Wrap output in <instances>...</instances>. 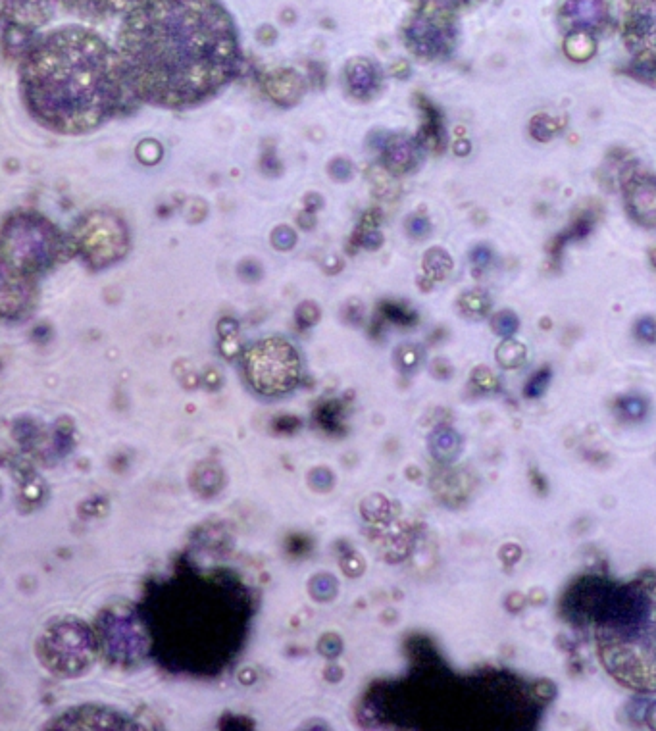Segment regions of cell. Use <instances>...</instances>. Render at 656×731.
I'll return each instance as SVG.
<instances>
[{"label": "cell", "mask_w": 656, "mask_h": 731, "mask_svg": "<svg viewBox=\"0 0 656 731\" xmlns=\"http://www.w3.org/2000/svg\"><path fill=\"white\" fill-rule=\"evenodd\" d=\"M274 243H276V247H279V249H289L295 243V233L291 229H287V227L276 229Z\"/></svg>", "instance_id": "cell-26"}, {"label": "cell", "mask_w": 656, "mask_h": 731, "mask_svg": "<svg viewBox=\"0 0 656 731\" xmlns=\"http://www.w3.org/2000/svg\"><path fill=\"white\" fill-rule=\"evenodd\" d=\"M245 374L254 391L276 397L297 387L301 379V358L289 341L268 337L254 343L245 353Z\"/></svg>", "instance_id": "cell-5"}, {"label": "cell", "mask_w": 656, "mask_h": 731, "mask_svg": "<svg viewBox=\"0 0 656 731\" xmlns=\"http://www.w3.org/2000/svg\"><path fill=\"white\" fill-rule=\"evenodd\" d=\"M406 227H408L410 235H414V237H426L429 233L428 218H424V216H412Z\"/></svg>", "instance_id": "cell-23"}, {"label": "cell", "mask_w": 656, "mask_h": 731, "mask_svg": "<svg viewBox=\"0 0 656 731\" xmlns=\"http://www.w3.org/2000/svg\"><path fill=\"white\" fill-rule=\"evenodd\" d=\"M637 337L643 341L653 343L656 341V322L651 318H645L641 322H637Z\"/></svg>", "instance_id": "cell-24"}, {"label": "cell", "mask_w": 656, "mask_h": 731, "mask_svg": "<svg viewBox=\"0 0 656 731\" xmlns=\"http://www.w3.org/2000/svg\"><path fill=\"white\" fill-rule=\"evenodd\" d=\"M558 129H560L558 122L545 114H537L530 122L531 137L537 141H549Z\"/></svg>", "instance_id": "cell-17"}, {"label": "cell", "mask_w": 656, "mask_h": 731, "mask_svg": "<svg viewBox=\"0 0 656 731\" xmlns=\"http://www.w3.org/2000/svg\"><path fill=\"white\" fill-rule=\"evenodd\" d=\"M499 364H503L506 368H512V366H518L524 362L526 358V349L516 343V341H506L501 347H499Z\"/></svg>", "instance_id": "cell-18"}, {"label": "cell", "mask_w": 656, "mask_h": 731, "mask_svg": "<svg viewBox=\"0 0 656 731\" xmlns=\"http://www.w3.org/2000/svg\"><path fill=\"white\" fill-rule=\"evenodd\" d=\"M347 83L354 97H370L378 91L381 74L378 66L370 60H353L347 66Z\"/></svg>", "instance_id": "cell-13"}, {"label": "cell", "mask_w": 656, "mask_h": 731, "mask_svg": "<svg viewBox=\"0 0 656 731\" xmlns=\"http://www.w3.org/2000/svg\"><path fill=\"white\" fill-rule=\"evenodd\" d=\"M135 101L183 110L212 99L241 70V49L218 0H139L118 37Z\"/></svg>", "instance_id": "cell-1"}, {"label": "cell", "mask_w": 656, "mask_h": 731, "mask_svg": "<svg viewBox=\"0 0 656 731\" xmlns=\"http://www.w3.org/2000/svg\"><path fill=\"white\" fill-rule=\"evenodd\" d=\"M626 408H628V412L633 414V416H637L641 412V404L637 403V401H628Z\"/></svg>", "instance_id": "cell-28"}, {"label": "cell", "mask_w": 656, "mask_h": 731, "mask_svg": "<svg viewBox=\"0 0 656 731\" xmlns=\"http://www.w3.org/2000/svg\"><path fill=\"white\" fill-rule=\"evenodd\" d=\"M547 381H549V372H547V370L539 372L535 378L531 379L526 395H528V397H537V395H541V393H543V389H545V385H547Z\"/></svg>", "instance_id": "cell-25"}, {"label": "cell", "mask_w": 656, "mask_h": 731, "mask_svg": "<svg viewBox=\"0 0 656 731\" xmlns=\"http://www.w3.org/2000/svg\"><path fill=\"white\" fill-rule=\"evenodd\" d=\"M83 18H99L133 8L137 0H60Z\"/></svg>", "instance_id": "cell-14"}, {"label": "cell", "mask_w": 656, "mask_h": 731, "mask_svg": "<svg viewBox=\"0 0 656 731\" xmlns=\"http://www.w3.org/2000/svg\"><path fill=\"white\" fill-rule=\"evenodd\" d=\"M597 630L599 655L612 678L656 693V580L616 589Z\"/></svg>", "instance_id": "cell-3"}, {"label": "cell", "mask_w": 656, "mask_h": 731, "mask_svg": "<svg viewBox=\"0 0 656 731\" xmlns=\"http://www.w3.org/2000/svg\"><path fill=\"white\" fill-rule=\"evenodd\" d=\"M420 158V149L418 143L412 141L410 137H393L387 141L385 151H383V160L387 164V168L395 174H404L410 172Z\"/></svg>", "instance_id": "cell-12"}, {"label": "cell", "mask_w": 656, "mask_h": 731, "mask_svg": "<svg viewBox=\"0 0 656 731\" xmlns=\"http://www.w3.org/2000/svg\"><path fill=\"white\" fill-rule=\"evenodd\" d=\"M564 51L568 54V58H572L574 62H585L595 54V39L593 33H568L566 43H564Z\"/></svg>", "instance_id": "cell-15"}, {"label": "cell", "mask_w": 656, "mask_h": 731, "mask_svg": "<svg viewBox=\"0 0 656 731\" xmlns=\"http://www.w3.org/2000/svg\"><path fill=\"white\" fill-rule=\"evenodd\" d=\"M64 253V241L54 227L35 214L14 216L4 226V268L20 274L47 270Z\"/></svg>", "instance_id": "cell-4"}, {"label": "cell", "mask_w": 656, "mask_h": 731, "mask_svg": "<svg viewBox=\"0 0 656 731\" xmlns=\"http://www.w3.org/2000/svg\"><path fill=\"white\" fill-rule=\"evenodd\" d=\"M422 2L428 10L433 12H441V14H447V12H456V10H462V8H468L480 0H418Z\"/></svg>", "instance_id": "cell-20"}, {"label": "cell", "mask_w": 656, "mask_h": 731, "mask_svg": "<svg viewBox=\"0 0 656 731\" xmlns=\"http://www.w3.org/2000/svg\"><path fill=\"white\" fill-rule=\"evenodd\" d=\"M560 22L568 33H595L608 24L606 0H564Z\"/></svg>", "instance_id": "cell-11"}, {"label": "cell", "mask_w": 656, "mask_h": 731, "mask_svg": "<svg viewBox=\"0 0 656 731\" xmlns=\"http://www.w3.org/2000/svg\"><path fill=\"white\" fill-rule=\"evenodd\" d=\"M424 268H426L429 278L443 279L451 272L453 262H451V256L443 249H431L424 258Z\"/></svg>", "instance_id": "cell-16"}, {"label": "cell", "mask_w": 656, "mask_h": 731, "mask_svg": "<svg viewBox=\"0 0 656 731\" xmlns=\"http://www.w3.org/2000/svg\"><path fill=\"white\" fill-rule=\"evenodd\" d=\"M493 328H495V331H497L499 335H503V337H510V335H514V333H516V329H518V318H516L512 312L505 310V312H501V314H497V316L493 318Z\"/></svg>", "instance_id": "cell-21"}, {"label": "cell", "mask_w": 656, "mask_h": 731, "mask_svg": "<svg viewBox=\"0 0 656 731\" xmlns=\"http://www.w3.org/2000/svg\"><path fill=\"white\" fill-rule=\"evenodd\" d=\"M470 262H472L474 270L480 272V270H485L493 262V253H491V249L487 245H478L470 253Z\"/></svg>", "instance_id": "cell-22"}, {"label": "cell", "mask_w": 656, "mask_h": 731, "mask_svg": "<svg viewBox=\"0 0 656 731\" xmlns=\"http://www.w3.org/2000/svg\"><path fill=\"white\" fill-rule=\"evenodd\" d=\"M460 306H462V310H464L466 314H470V316H476V318H478V316L487 312L489 299H487L481 291H472V293L462 295V299H460Z\"/></svg>", "instance_id": "cell-19"}, {"label": "cell", "mask_w": 656, "mask_h": 731, "mask_svg": "<svg viewBox=\"0 0 656 731\" xmlns=\"http://www.w3.org/2000/svg\"><path fill=\"white\" fill-rule=\"evenodd\" d=\"M622 41L630 54L631 72L656 83V0L622 2Z\"/></svg>", "instance_id": "cell-7"}, {"label": "cell", "mask_w": 656, "mask_h": 731, "mask_svg": "<svg viewBox=\"0 0 656 731\" xmlns=\"http://www.w3.org/2000/svg\"><path fill=\"white\" fill-rule=\"evenodd\" d=\"M624 206L637 226L656 227V176L635 174L624 185Z\"/></svg>", "instance_id": "cell-10"}, {"label": "cell", "mask_w": 656, "mask_h": 731, "mask_svg": "<svg viewBox=\"0 0 656 731\" xmlns=\"http://www.w3.org/2000/svg\"><path fill=\"white\" fill-rule=\"evenodd\" d=\"M39 655L52 672L77 676L89 668L95 658V639L91 630L74 618L60 620L43 633Z\"/></svg>", "instance_id": "cell-6"}, {"label": "cell", "mask_w": 656, "mask_h": 731, "mask_svg": "<svg viewBox=\"0 0 656 731\" xmlns=\"http://www.w3.org/2000/svg\"><path fill=\"white\" fill-rule=\"evenodd\" d=\"M404 41L408 49L429 60L445 58L456 43V27L447 14L422 12L416 14L404 29Z\"/></svg>", "instance_id": "cell-8"}, {"label": "cell", "mask_w": 656, "mask_h": 731, "mask_svg": "<svg viewBox=\"0 0 656 731\" xmlns=\"http://www.w3.org/2000/svg\"><path fill=\"white\" fill-rule=\"evenodd\" d=\"M51 730H139L131 718L102 706H79L54 720Z\"/></svg>", "instance_id": "cell-9"}, {"label": "cell", "mask_w": 656, "mask_h": 731, "mask_svg": "<svg viewBox=\"0 0 656 731\" xmlns=\"http://www.w3.org/2000/svg\"><path fill=\"white\" fill-rule=\"evenodd\" d=\"M20 85L29 114L64 135L89 133L135 101L118 52L76 26L54 29L31 45Z\"/></svg>", "instance_id": "cell-2"}, {"label": "cell", "mask_w": 656, "mask_h": 731, "mask_svg": "<svg viewBox=\"0 0 656 731\" xmlns=\"http://www.w3.org/2000/svg\"><path fill=\"white\" fill-rule=\"evenodd\" d=\"M201 470L202 476L204 478H195L197 481H201V485H199V489L201 491H204L206 489V483H210L212 485V491H216L218 489V481H220V476L216 474V470L212 468V466H208V468H199Z\"/></svg>", "instance_id": "cell-27"}]
</instances>
